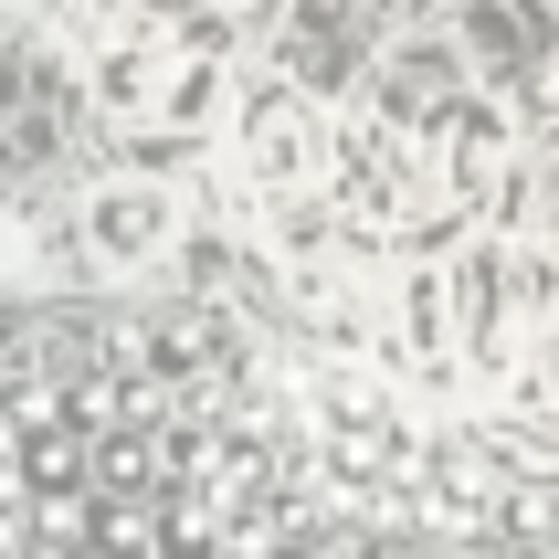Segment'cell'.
I'll return each mask as SVG.
<instances>
[{
  "label": "cell",
  "mask_w": 559,
  "mask_h": 559,
  "mask_svg": "<svg viewBox=\"0 0 559 559\" xmlns=\"http://www.w3.org/2000/svg\"><path fill=\"white\" fill-rule=\"evenodd\" d=\"M307 423H317V454H328V475L348 497H412V475L433 454L370 370H307Z\"/></svg>",
  "instance_id": "cell-1"
},
{
  "label": "cell",
  "mask_w": 559,
  "mask_h": 559,
  "mask_svg": "<svg viewBox=\"0 0 559 559\" xmlns=\"http://www.w3.org/2000/svg\"><path fill=\"white\" fill-rule=\"evenodd\" d=\"M443 307L465 317V348L486 370H507L538 328H559V253L549 243H475L443 285Z\"/></svg>",
  "instance_id": "cell-2"
},
{
  "label": "cell",
  "mask_w": 559,
  "mask_h": 559,
  "mask_svg": "<svg viewBox=\"0 0 559 559\" xmlns=\"http://www.w3.org/2000/svg\"><path fill=\"white\" fill-rule=\"evenodd\" d=\"M328 117H317L307 85H253L243 117H233V169H243V190H264V201H296V190L328 180Z\"/></svg>",
  "instance_id": "cell-3"
},
{
  "label": "cell",
  "mask_w": 559,
  "mask_h": 559,
  "mask_svg": "<svg viewBox=\"0 0 559 559\" xmlns=\"http://www.w3.org/2000/svg\"><path fill=\"white\" fill-rule=\"evenodd\" d=\"M74 233H85L95 275H148L158 253L180 243V190L169 180H106L85 212H74Z\"/></svg>",
  "instance_id": "cell-4"
},
{
  "label": "cell",
  "mask_w": 559,
  "mask_h": 559,
  "mask_svg": "<svg viewBox=\"0 0 559 559\" xmlns=\"http://www.w3.org/2000/svg\"><path fill=\"white\" fill-rule=\"evenodd\" d=\"M95 95L117 117H201L212 106V53H180V32H148L95 74Z\"/></svg>",
  "instance_id": "cell-5"
},
{
  "label": "cell",
  "mask_w": 559,
  "mask_h": 559,
  "mask_svg": "<svg viewBox=\"0 0 559 559\" xmlns=\"http://www.w3.org/2000/svg\"><path fill=\"white\" fill-rule=\"evenodd\" d=\"M528 201H538V222L559 233V138H549V148L528 158Z\"/></svg>",
  "instance_id": "cell-6"
},
{
  "label": "cell",
  "mask_w": 559,
  "mask_h": 559,
  "mask_svg": "<svg viewBox=\"0 0 559 559\" xmlns=\"http://www.w3.org/2000/svg\"><path fill=\"white\" fill-rule=\"evenodd\" d=\"M63 11H74V22H117L127 0H63Z\"/></svg>",
  "instance_id": "cell-7"
},
{
  "label": "cell",
  "mask_w": 559,
  "mask_h": 559,
  "mask_svg": "<svg viewBox=\"0 0 559 559\" xmlns=\"http://www.w3.org/2000/svg\"><path fill=\"white\" fill-rule=\"evenodd\" d=\"M212 11H243V0H212Z\"/></svg>",
  "instance_id": "cell-8"
}]
</instances>
